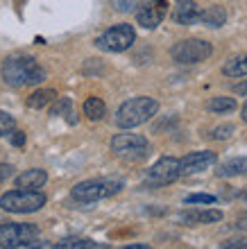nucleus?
Returning <instances> with one entry per match:
<instances>
[{
  "instance_id": "f257e3e1",
  "label": "nucleus",
  "mask_w": 247,
  "mask_h": 249,
  "mask_svg": "<svg viewBox=\"0 0 247 249\" xmlns=\"http://www.w3.org/2000/svg\"><path fill=\"white\" fill-rule=\"evenodd\" d=\"M2 79L14 89L20 86H37L48 77L46 68H41L39 61L30 54H12L2 61Z\"/></svg>"
},
{
  "instance_id": "f03ea898",
  "label": "nucleus",
  "mask_w": 247,
  "mask_h": 249,
  "mask_svg": "<svg viewBox=\"0 0 247 249\" xmlns=\"http://www.w3.org/2000/svg\"><path fill=\"white\" fill-rule=\"evenodd\" d=\"M156 111H159V102L154 98L138 95V98H132L118 107L114 120H116V124L120 129H134L138 124L148 123L150 118H154Z\"/></svg>"
},
{
  "instance_id": "7ed1b4c3",
  "label": "nucleus",
  "mask_w": 247,
  "mask_h": 249,
  "mask_svg": "<svg viewBox=\"0 0 247 249\" xmlns=\"http://www.w3.org/2000/svg\"><path fill=\"white\" fill-rule=\"evenodd\" d=\"M123 179L116 177H102V179H86V181H79L75 188L71 190V195L75 202L79 204H95L100 199H107V197H114L123 190Z\"/></svg>"
},
{
  "instance_id": "20e7f679",
  "label": "nucleus",
  "mask_w": 247,
  "mask_h": 249,
  "mask_svg": "<svg viewBox=\"0 0 247 249\" xmlns=\"http://www.w3.org/2000/svg\"><path fill=\"white\" fill-rule=\"evenodd\" d=\"M37 240H39V227L32 222H2L0 224V247L2 249L37 247V245H41Z\"/></svg>"
},
{
  "instance_id": "39448f33",
  "label": "nucleus",
  "mask_w": 247,
  "mask_h": 249,
  "mask_svg": "<svg viewBox=\"0 0 247 249\" xmlns=\"http://www.w3.org/2000/svg\"><path fill=\"white\" fill-rule=\"evenodd\" d=\"M111 152L125 163H138L150 157L152 145L141 134H118L111 138Z\"/></svg>"
},
{
  "instance_id": "423d86ee",
  "label": "nucleus",
  "mask_w": 247,
  "mask_h": 249,
  "mask_svg": "<svg viewBox=\"0 0 247 249\" xmlns=\"http://www.w3.org/2000/svg\"><path fill=\"white\" fill-rule=\"evenodd\" d=\"M46 195L41 190L32 188H19L9 190L0 197V209L7 213H37L46 206Z\"/></svg>"
},
{
  "instance_id": "0eeeda50",
  "label": "nucleus",
  "mask_w": 247,
  "mask_h": 249,
  "mask_svg": "<svg viewBox=\"0 0 247 249\" xmlns=\"http://www.w3.org/2000/svg\"><path fill=\"white\" fill-rule=\"evenodd\" d=\"M134 41H136L134 27L127 25V23H118V25L109 27L107 32L100 34L95 39V46L104 53H125L134 46Z\"/></svg>"
},
{
  "instance_id": "6e6552de",
  "label": "nucleus",
  "mask_w": 247,
  "mask_h": 249,
  "mask_svg": "<svg viewBox=\"0 0 247 249\" xmlns=\"http://www.w3.org/2000/svg\"><path fill=\"white\" fill-rule=\"evenodd\" d=\"M211 53L213 48L204 39H184L170 48V57L177 64H200V61H207Z\"/></svg>"
},
{
  "instance_id": "1a4fd4ad",
  "label": "nucleus",
  "mask_w": 247,
  "mask_h": 249,
  "mask_svg": "<svg viewBox=\"0 0 247 249\" xmlns=\"http://www.w3.org/2000/svg\"><path fill=\"white\" fill-rule=\"evenodd\" d=\"M182 177V161L175 157H163L159 159L145 175V186L150 188H161Z\"/></svg>"
},
{
  "instance_id": "9d476101",
  "label": "nucleus",
  "mask_w": 247,
  "mask_h": 249,
  "mask_svg": "<svg viewBox=\"0 0 247 249\" xmlns=\"http://www.w3.org/2000/svg\"><path fill=\"white\" fill-rule=\"evenodd\" d=\"M166 14H168V2L166 0H150L145 5H138L136 20L138 25H143L145 30H154V27L161 25Z\"/></svg>"
},
{
  "instance_id": "9b49d317",
  "label": "nucleus",
  "mask_w": 247,
  "mask_h": 249,
  "mask_svg": "<svg viewBox=\"0 0 247 249\" xmlns=\"http://www.w3.org/2000/svg\"><path fill=\"white\" fill-rule=\"evenodd\" d=\"M179 161H182V177H189V175L207 170L209 165H213L218 161V157H215V152L202 150V152H190Z\"/></svg>"
},
{
  "instance_id": "f8f14e48",
  "label": "nucleus",
  "mask_w": 247,
  "mask_h": 249,
  "mask_svg": "<svg viewBox=\"0 0 247 249\" xmlns=\"http://www.w3.org/2000/svg\"><path fill=\"white\" fill-rule=\"evenodd\" d=\"M172 20L179 25H193L200 20V7L193 0H179V5L172 12Z\"/></svg>"
},
{
  "instance_id": "ddd939ff",
  "label": "nucleus",
  "mask_w": 247,
  "mask_h": 249,
  "mask_svg": "<svg viewBox=\"0 0 247 249\" xmlns=\"http://www.w3.org/2000/svg\"><path fill=\"white\" fill-rule=\"evenodd\" d=\"M179 220L186 224H211V222H220L222 220V213L215 209H207V211H184L182 215H179Z\"/></svg>"
},
{
  "instance_id": "4468645a",
  "label": "nucleus",
  "mask_w": 247,
  "mask_h": 249,
  "mask_svg": "<svg viewBox=\"0 0 247 249\" xmlns=\"http://www.w3.org/2000/svg\"><path fill=\"white\" fill-rule=\"evenodd\" d=\"M48 181V175L46 170L41 168H32V170H25L20 172L16 177V188H32V190H39L41 186Z\"/></svg>"
},
{
  "instance_id": "2eb2a0df",
  "label": "nucleus",
  "mask_w": 247,
  "mask_h": 249,
  "mask_svg": "<svg viewBox=\"0 0 247 249\" xmlns=\"http://www.w3.org/2000/svg\"><path fill=\"white\" fill-rule=\"evenodd\" d=\"M218 177H241V175H247V157H234L225 161V163L218 165V170H215Z\"/></svg>"
},
{
  "instance_id": "dca6fc26",
  "label": "nucleus",
  "mask_w": 247,
  "mask_h": 249,
  "mask_svg": "<svg viewBox=\"0 0 247 249\" xmlns=\"http://www.w3.org/2000/svg\"><path fill=\"white\" fill-rule=\"evenodd\" d=\"M197 23H202V25H207V27H222L227 23V12L220 5H211L200 12V20Z\"/></svg>"
},
{
  "instance_id": "f3484780",
  "label": "nucleus",
  "mask_w": 247,
  "mask_h": 249,
  "mask_svg": "<svg viewBox=\"0 0 247 249\" xmlns=\"http://www.w3.org/2000/svg\"><path fill=\"white\" fill-rule=\"evenodd\" d=\"M50 116H66V123L68 124H75L77 123V116L73 111V102L71 98H57L55 105L50 109Z\"/></svg>"
},
{
  "instance_id": "a211bd4d",
  "label": "nucleus",
  "mask_w": 247,
  "mask_h": 249,
  "mask_svg": "<svg viewBox=\"0 0 247 249\" xmlns=\"http://www.w3.org/2000/svg\"><path fill=\"white\" fill-rule=\"evenodd\" d=\"M222 72H225L227 77H245L247 75V54L231 57L227 64L222 66Z\"/></svg>"
},
{
  "instance_id": "6ab92c4d",
  "label": "nucleus",
  "mask_w": 247,
  "mask_h": 249,
  "mask_svg": "<svg viewBox=\"0 0 247 249\" xmlns=\"http://www.w3.org/2000/svg\"><path fill=\"white\" fill-rule=\"evenodd\" d=\"M57 100V93L50 91V89H39V91H34L30 98H27V107L30 109H43V107H48L50 102H55Z\"/></svg>"
},
{
  "instance_id": "aec40b11",
  "label": "nucleus",
  "mask_w": 247,
  "mask_h": 249,
  "mask_svg": "<svg viewBox=\"0 0 247 249\" xmlns=\"http://www.w3.org/2000/svg\"><path fill=\"white\" fill-rule=\"evenodd\" d=\"M104 113H107V107L100 98H89L84 102V116L89 120H102Z\"/></svg>"
},
{
  "instance_id": "412c9836",
  "label": "nucleus",
  "mask_w": 247,
  "mask_h": 249,
  "mask_svg": "<svg viewBox=\"0 0 247 249\" xmlns=\"http://www.w3.org/2000/svg\"><path fill=\"white\" fill-rule=\"evenodd\" d=\"M57 249H93V247H102L95 240H89V238H64L55 245Z\"/></svg>"
},
{
  "instance_id": "4be33fe9",
  "label": "nucleus",
  "mask_w": 247,
  "mask_h": 249,
  "mask_svg": "<svg viewBox=\"0 0 247 249\" xmlns=\"http://www.w3.org/2000/svg\"><path fill=\"white\" fill-rule=\"evenodd\" d=\"M207 109L211 113H227L236 109V100L234 98H211L209 100Z\"/></svg>"
},
{
  "instance_id": "5701e85b",
  "label": "nucleus",
  "mask_w": 247,
  "mask_h": 249,
  "mask_svg": "<svg viewBox=\"0 0 247 249\" xmlns=\"http://www.w3.org/2000/svg\"><path fill=\"white\" fill-rule=\"evenodd\" d=\"M16 129V120L7 111H0V136H9Z\"/></svg>"
},
{
  "instance_id": "b1692460",
  "label": "nucleus",
  "mask_w": 247,
  "mask_h": 249,
  "mask_svg": "<svg viewBox=\"0 0 247 249\" xmlns=\"http://www.w3.org/2000/svg\"><path fill=\"white\" fill-rule=\"evenodd\" d=\"M111 5H114V9H118V12L130 14V12H134V9H138L141 0H111Z\"/></svg>"
},
{
  "instance_id": "393cba45",
  "label": "nucleus",
  "mask_w": 247,
  "mask_h": 249,
  "mask_svg": "<svg viewBox=\"0 0 247 249\" xmlns=\"http://www.w3.org/2000/svg\"><path fill=\"white\" fill-rule=\"evenodd\" d=\"M215 195H209V193H195V195H186L184 197V204H213Z\"/></svg>"
},
{
  "instance_id": "a878e982",
  "label": "nucleus",
  "mask_w": 247,
  "mask_h": 249,
  "mask_svg": "<svg viewBox=\"0 0 247 249\" xmlns=\"http://www.w3.org/2000/svg\"><path fill=\"white\" fill-rule=\"evenodd\" d=\"M234 131H236V127L231 123L220 124V127H215V129L211 131V138H215V141H225V138H229Z\"/></svg>"
},
{
  "instance_id": "bb28decb",
  "label": "nucleus",
  "mask_w": 247,
  "mask_h": 249,
  "mask_svg": "<svg viewBox=\"0 0 247 249\" xmlns=\"http://www.w3.org/2000/svg\"><path fill=\"white\" fill-rule=\"evenodd\" d=\"M225 249H247V236L243 238H234V240H227V243H222Z\"/></svg>"
},
{
  "instance_id": "cd10ccee",
  "label": "nucleus",
  "mask_w": 247,
  "mask_h": 249,
  "mask_svg": "<svg viewBox=\"0 0 247 249\" xmlns=\"http://www.w3.org/2000/svg\"><path fill=\"white\" fill-rule=\"evenodd\" d=\"M14 175V165H9V163H0V184L2 181H7V179Z\"/></svg>"
},
{
  "instance_id": "c85d7f7f",
  "label": "nucleus",
  "mask_w": 247,
  "mask_h": 249,
  "mask_svg": "<svg viewBox=\"0 0 247 249\" xmlns=\"http://www.w3.org/2000/svg\"><path fill=\"white\" fill-rule=\"evenodd\" d=\"M25 143V134L23 131H12V145H16V147H20V145Z\"/></svg>"
},
{
  "instance_id": "c756f323",
  "label": "nucleus",
  "mask_w": 247,
  "mask_h": 249,
  "mask_svg": "<svg viewBox=\"0 0 247 249\" xmlns=\"http://www.w3.org/2000/svg\"><path fill=\"white\" fill-rule=\"evenodd\" d=\"M234 93H238V95H247V79L234 84Z\"/></svg>"
},
{
  "instance_id": "7c9ffc66",
  "label": "nucleus",
  "mask_w": 247,
  "mask_h": 249,
  "mask_svg": "<svg viewBox=\"0 0 247 249\" xmlns=\"http://www.w3.org/2000/svg\"><path fill=\"white\" fill-rule=\"evenodd\" d=\"M236 229H243V231H247V213H243V215H238V220H236Z\"/></svg>"
},
{
  "instance_id": "2f4dec72",
  "label": "nucleus",
  "mask_w": 247,
  "mask_h": 249,
  "mask_svg": "<svg viewBox=\"0 0 247 249\" xmlns=\"http://www.w3.org/2000/svg\"><path fill=\"white\" fill-rule=\"evenodd\" d=\"M241 118H243V123H247V102L243 105V109H241Z\"/></svg>"
},
{
  "instance_id": "473e14b6",
  "label": "nucleus",
  "mask_w": 247,
  "mask_h": 249,
  "mask_svg": "<svg viewBox=\"0 0 247 249\" xmlns=\"http://www.w3.org/2000/svg\"><path fill=\"white\" fill-rule=\"evenodd\" d=\"M125 249H150L148 245H127Z\"/></svg>"
},
{
  "instance_id": "72a5a7b5",
  "label": "nucleus",
  "mask_w": 247,
  "mask_h": 249,
  "mask_svg": "<svg viewBox=\"0 0 247 249\" xmlns=\"http://www.w3.org/2000/svg\"><path fill=\"white\" fill-rule=\"evenodd\" d=\"M238 197H241V199H247V190L245 193H238Z\"/></svg>"
}]
</instances>
